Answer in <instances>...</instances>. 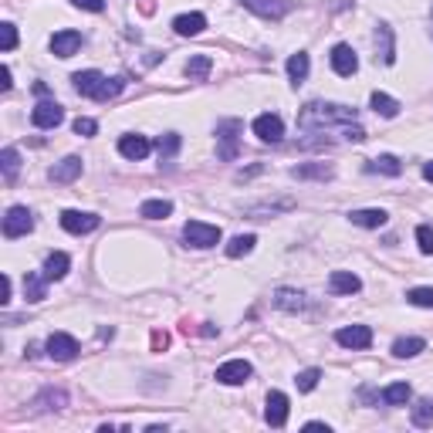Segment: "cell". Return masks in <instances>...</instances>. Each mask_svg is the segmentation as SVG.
I'll return each mask as SVG.
<instances>
[{
	"instance_id": "8fae6325",
	"label": "cell",
	"mask_w": 433,
	"mask_h": 433,
	"mask_svg": "<svg viewBox=\"0 0 433 433\" xmlns=\"http://www.w3.org/2000/svg\"><path fill=\"white\" fill-rule=\"evenodd\" d=\"M31 122L38 129H55V126L65 122V109L58 102H41V105H34V112H31Z\"/></svg>"
},
{
	"instance_id": "7402d4cb",
	"label": "cell",
	"mask_w": 433,
	"mask_h": 433,
	"mask_svg": "<svg viewBox=\"0 0 433 433\" xmlns=\"http://www.w3.org/2000/svg\"><path fill=\"white\" fill-rule=\"evenodd\" d=\"M24 295H27V302H44L48 298V278L44 274H27L24 278Z\"/></svg>"
},
{
	"instance_id": "ee69618b",
	"label": "cell",
	"mask_w": 433,
	"mask_h": 433,
	"mask_svg": "<svg viewBox=\"0 0 433 433\" xmlns=\"http://www.w3.org/2000/svg\"><path fill=\"white\" fill-rule=\"evenodd\" d=\"M7 302H11V278L4 274L0 278V305H7Z\"/></svg>"
},
{
	"instance_id": "e575fe53",
	"label": "cell",
	"mask_w": 433,
	"mask_h": 433,
	"mask_svg": "<svg viewBox=\"0 0 433 433\" xmlns=\"http://www.w3.org/2000/svg\"><path fill=\"white\" fill-rule=\"evenodd\" d=\"M319 379H321L319 369H302V373L295 376V386H298V393H312V389L319 386Z\"/></svg>"
},
{
	"instance_id": "30bf717a",
	"label": "cell",
	"mask_w": 433,
	"mask_h": 433,
	"mask_svg": "<svg viewBox=\"0 0 433 433\" xmlns=\"http://www.w3.org/2000/svg\"><path fill=\"white\" fill-rule=\"evenodd\" d=\"M61 227L68 230V234H92L95 227H98V217L95 213H81V210H65L61 213Z\"/></svg>"
},
{
	"instance_id": "ffe728a7",
	"label": "cell",
	"mask_w": 433,
	"mask_h": 433,
	"mask_svg": "<svg viewBox=\"0 0 433 433\" xmlns=\"http://www.w3.org/2000/svg\"><path fill=\"white\" fill-rule=\"evenodd\" d=\"M78 176H81V159H78V156L61 159L55 170H51V180H55V183H75Z\"/></svg>"
},
{
	"instance_id": "9a60e30c",
	"label": "cell",
	"mask_w": 433,
	"mask_h": 433,
	"mask_svg": "<svg viewBox=\"0 0 433 433\" xmlns=\"http://www.w3.org/2000/svg\"><path fill=\"white\" fill-rule=\"evenodd\" d=\"M81 48V34L78 31H58L55 38H51V51L58 58H72Z\"/></svg>"
},
{
	"instance_id": "6da1fadb",
	"label": "cell",
	"mask_w": 433,
	"mask_h": 433,
	"mask_svg": "<svg viewBox=\"0 0 433 433\" xmlns=\"http://www.w3.org/2000/svg\"><path fill=\"white\" fill-rule=\"evenodd\" d=\"M356 122V109H345V105H321V102H312L305 105L302 115H298V126L305 132L308 129H332V126H352Z\"/></svg>"
},
{
	"instance_id": "484cf974",
	"label": "cell",
	"mask_w": 433,
	"mask_h": 433,
	"mask_svg": "<svg viewBox=\"0 0 433 433\" xmlns=\"http://www.w3.org/2000/svg\"><path fill=\"white\" fill-rule=\"evenodd\" d=\"M210 68H213L210 55H193V58L187 61V75H189V81H204V78L210 75Z\"/></svg>"
},
{
	"instance_id": "ac0fdd59",
	"label": "cell",
	"mask_w": 433,
	"mask_h": 433,
	"mask_svg": "<svg viewBox=\"0 0 433 433\" xmlns=\"http://www.w3.org/2000/svg\"><path fill=\"white\" fill-rule=\"evenodd\" d=\"M328 288L335 295H356L359 288H362V281H359V274H352V271H332L328 274Z\"/></svg>"
},
{
	"instance_id": "7a4b0ae2",
	"label": "cell",
	"mask_w": 433,
	"mask_h": 433,
	"mask_svg": "<svg viewBox=\"0 0 433 433\" xmlns=\"http://www.w3.org/2000/svg\"><path fill=\"white\" fill-rule=\"evenodd\" d=\"M183 241H187L189 247H200V251L217 247L220 244V227L207 224V220H187V227H183Z\"/></svg>"
},
{
	"instance_id": "f546056e",
	"label": "cell",
	"mask_w": 433,
	"mask_h": 433,
	"mask_svg": "<svg viewBox=\"0 0 433 433\" xmlns=\"http://www.w3.org/2000/svg\"><path fill=\"white\" fill-rule=\"evenodd\" d=\"M0 166H4V180H14L20 170V152L14 146H7V149L0 152Z\"/></svg>"
},
{
	"instance_id": "52a82bcc",
	"label": "cell",
	"mask_w": 433,
	"mask_h": 433,
	"mask_svg": "<svg viewBox=\"0 0 433 433\" xmlns=\"http://www.w3.org/2000/svg\"><path fill=\"white\" fill-rule=\"evenodd\" d=\"M241 129H244V126H241L237 119H227V122H220V126H217V139L224 142V146L217 149V156H220V159H234V156H237V132H241Z\"/></svg>"
},
{
	"instance_id": "60d3db41",
	"label": "cell",
	"mask_w": 433,
	"mask_h": 433,
	"mask_svg": "<svg viewBox=\"0 0 433 433\" xmlns=\"http://www.w3.org/2000/svg\"><path fill=\"white\" fill-rule=\"evenodd\" d=\"M416 244L423 254H433V227H416Z\"/></svg>"
},
{
	"instance_id": "8992f818",
	"label": "cell",
	"mask_w": 433,
	"mask_h": 433,
	"mask_svg": "<svg viewBox=\"0 0 433 433\" xmlns=\"http://www.w3.org/2000/svg\"><path fill=\"white\" fill-rule=\"evenodd\" d=\"M48 356L55 359V362H72L78 356V339L68 335V332H55L48 339Z\"/></svg>"
},
{
	"instance_id": "9c48e42d",
	"label": "cell",
	"mask_w": 433,
	"mask_h": 433,
	"mask_svg": "<svg viewBox=\"0 0 433 433\" xmlns=\"http://www.w3.org/2000/svg\"><path fill=\"white\" fill-rule=\"evenodd\" d=\"M254 135H258L261 142H281L284 122L278 119V115L264 112V115H258V119H254Z\"/></svg>"
},
{
	"instance_id": "277c9868",
	"label": "cell",
	"mask_w": 433,
	"mask_h": 433,
	"mask_svg": "<svg viewBox=\"0 0 433 433\" xmlns=\"http://www.w3.org/2000/svg\"><path fill=\"white\" fill-rule=\"evenodd\" d=\"M251 362L247 359H230L224 366H217V382H224V386H241L251 379Z\"/></svg>"
},
{
	"instance_id": "d590c367",
	"label": "cell",
	"mask_w": 433,
	"mask_h": 433,
	"mask_svg": "<svg viewBox=\"0 0 433 433\" xmlns=\"http://www.w3.org/2000/svg\"><path fill=\"white\" fill-rule=\"evenodd\" d=\"M406 302L416 305V308H433V288H413V291H406Z\"/></svg>"
},
{
	"instance_id": "5bb4252c",
	"label": "cell",
	"mask_w": 433,
	"mask_h": 433,
	"mask_svg": "<svg viewBox=\"0 0 433 433\" xmlns=\"http://www.w3.org/2000/svg\"><path fill=\"white\" fill-rule=\"evenodd\" d=\"M149 149L152 146L146 135H122V139H119V152H122L126 159H146Z\"/></svg>"
},
{
	"instance_id": "83f0119b",
	"label": "cell",
	"mask_w": 433,
	"mask_h": 433,
	"mask_svg": "<svg viewBox=\"0 0 433 433\" xmlns=\"http://www.w3.org/2000/svg\"><path fill=\"white\" fill-rule=\"evenodd\" d=\"M274 305L284 308V312H298V308L305 305V295L302 291H291V288H281V291L274 295Z\"/></svg>"
},
{
	"instance_id": "5b68a950",
	"label": "cell",
	"mask_w": 433,
	"mask_h": 433,
	"mask_svg": "<svg viewBox=\"0 0 433 433\" xmlns=\"http://www.w3.org/2000/svg\"><path fill=\"white\" fill-rule=\"evenodd\" d=\"M335 342L345 349H369L373 345V328L369 325H345L335 332Z\"/></svg>"
},
{
	"instance_id": "d4e9b609",
	"label": "cell",
	"mask_w": 433,
	"mask_h": 433,
	"mask_svg": "<svg viewBox=\"0 0 433 433\" xmlns=\"http://www.w3.org/2000/svg\"><path fill=\"white\" fill-rule=\"evenodd\" d=\"M139 213H142L146 220H166L173 213V204L170 200H146V204L139 207Z\"/></svg>"
},
{
	"instance_id": "cb8c5ba5",
	"label": "cell",
	"mask_w": 433,
	"mask_h": 433,
	"mask_svg": "<svg viewBox=\"0 0 433 433\" xmlns=\"http://www.w3.org/2000/svg\"><path fill=\"white\" fill-rule=\"evenodd\" d=\"M369 102H373V109H376L382 119H396V115H399V102H396L393 95L373 92V98H369Z\"/></svg>"
},
{
	"instance_id": "603a6c76",
	"label": "cell",
	"mask_w": 433,
	"mask_h": 433,
	"mask_svg": "<svg viewBox=\"0 0 433 433\" xmlns=\"http://www.w3.org/2000/svg\"><path fill=\"white\" fill-rule=\"evenodd\" d=\"M410 396H413V389H410L406 382H393V386L382 389V403H386V406H406Z\"/></svg>"
},
{
	"instance_id": "e0dca14e",
	"label": "cell",
	"mask_w": 433,
	"mask_h": 433,
	"mask_svg": "<svg viewBox=\"0 0 433 433\" xmlns=\"http://www.w3.org/2000/svg\"><path fill=\"white\" fill-rule=\"evenodd\" d=\"M72 81H75V88L81 95H88V98H98V92H102V85H105V75H102V72H78L75 78H72Z\"/></svg>"
},
{
	"instance_id": "d6986e66",
	"label": "cell",
	"mask_w": 433,
	"mask_h": 433,
	"mask_svg": "<svg viewBox=\"0 0 433 433\" xmlns=\"http://www.w3.org/2000/svg\"><path fill=\"white\" fill-rule=\"evenodd\" d=\"M68 267H72V258H68L65 251H55V254H48V261H44V278H48V281H61V278L68 274Z\"/></svg>"
},
{
	"instance_id": "ba28073f",
	"label": "cell",
	"mask_w": 433,
	"mask_h": 433,
	"mask_svg": "<svg viewBox=\"0 0 433 433\" xmlns=\"http://www.w3.org/2000/svg\"><path fill=\"white\" fill-rule=\"evenodd\" d=\"M288 410H291V403H288V396L284 393H267V406H264V420H267V427H284L288 423Z\"/></svg>"
},
{
	"instance_id": "2e32d148",
	"label": "cell",
	"mask_w": 433,
	"mask_h": 433,
	"mask_svg": "<svg viewBox=\"0 0 433 433\" xmlns=\"http://www.w3.org/2000/svg\"><path fill=\"white\" fill-rule=\"evenodd\" d=\"M204 27H207V18H204V14H180V18L173 20V31H176L180 38H196Z\"/></svg>"
},
{
	"instance_id": "7bdbcfd3",
	"label": "cell",
	"mask_w": 433,
	"mask_h": 433,
	"mask_svg": "<svg viewBox=\"0 0 433 433\" xmlns=\"http://www.w3.org/2000/svg\"><path fill=\"white\" fill-rule=\"evenodd\" d=\"M75 7H85V11H92V14H102L105 11V4L102 0H72Z\"/></svg>"
},
{
	"instance_id": "4dcf8cb0",
	"label": "cell",
	"mask_w": 433,
	"mask_h": 433,
	"mask_svg": "<svg viewBox=\"0 0 433 433\" xmlns=\"http://www.w3.org/2000/svg\"><path fill=\"white\" fill-rule=\"evenodd\" d=\"M254 234H241V237H234L230 244H227V258H244V254H251L254 251Z\"/></svg>"
},
{
	"instance_id": "f1b7e54d",
	"label": "cell",
	"mask_w": 433,
	"mask_h": 433,
	"mask_svg": "<svg viewBox=\"0 0 433 433\" xmlns=\"http://www.w3.org/2000/svg\"><path fill=\"white\" fill-rule=\"evenodd\" d=\"M308 68H312V65H308V55H305V51H298V55L288 58V75H291V81H295V85L308 78Z\"/></svg>"
},
{
	"instance_id": "3957f363",
	"label": "cell",
	"mask_w": 433,
	"mask_h": 433,
	"mask_svg": "<svg viewBox=\"0 0 433 433\" xmlns=\"http://www.w3.org/2000/svg\"><path fill=\"white\" fill-rule=\"evenodd\" d=\"M34 230V217H31V210L27 207H11L7 210V217H4V237L7 241H18L24 234H31Z\"/></svg>"
},
{
	"instance_id": "4316f807",
	"label": "cell",
	"mask_w": 433,
	"mask_h": 433,
	"mask_svg": "<svg viewBox=\"0 0 433 433\" xmlns=\"http://www.w3.org/2000/svg\"><path fill=\"white\" fill-rule=\"evenodd\" d=\"M427 349V342L423 339H396L393 342V356L396 359H413V356H420Z\"/></svg>"
},
{
	"instance_id": "ab89813d",
	"label": "cell",
	"mask_w": 433,
	"mask_h": 433,
	"mask_svg": "<svg viewBox=\"0 0 433 433\" xmlns=\"http://www.w3.org/2000/svg\"><path fill=\"white\" fill-rule=\"evenodd\" d=\"M176 149H180V135H176V132H170V135L159 139V156H163V159L176 156Z\"/></svg>"
},
{
	"instance_id": "836d02e7",
	"label": "cell",
	"mask_w": 433,
	"mask_h": 433,
	"mask_svg": "<svg viewBox=\"0 0 433 433\" xmlns=\"http://www.w3.org/2000/svg\"><path fill=\"white\" fill-rule=\"evenodd\" d=\"M376 41H382V61H386V65H393V61H396V51H393V31H389L386 24H379Z\"/></svg>"
},
{
	"instance_id": "1f68e13d",
	"label": "cell",
	"mask_w": 433,
	"mask_h": 433,
	"mask_svg": "<svg viewBox=\"0 0 433 433\" xmlns=\"http://www.w3.org/2000/svg\"><path fill=\"white\" fill-rule=\"evenodd\" d=\"M366 170H369V173H386V176H399V173H403V166H399V159H396V156H379V159H373Z\"/></svg>"
},
{
	"instance_id": "f35d334b",
	"label": "cell",
	"mask_w": 433,
	"mask_h": 433,
	"mask_svg": "<svg viewBox=\"0 0 433 433\" xmlns=\"http://www.w3.org/2000/svg\"><path fill=\"white\" fill-rule=\"evenodd\" d=\"M295 176H298V180H308V176H315V180H328V176H332V166H298Z\"/></svg>"
},
{
	"instance_id": "bcb514c9",
	"label": "cell",
	"mask_w": 433,
	"mask_h": 433,
	"mask_svg": "<svg viewBox=\"0 0 433 433\" xmlns=\"http://www.w3.org/2000/svg\"><path fill=\"white\" fill-rule=\"evenodd\" d=\"M166 335H159V332H156V335H152V345H156V349H166Z\"/></svg>"
},
{
	"instance_id": "c3c4849f",
	"label": "cell",
	"mask_w": 433,
	"mask_h": 433,
	"mask_svg": "<svg viewBox=\"0 0 433 433\" xmlns=\"http://www.w3.org/2000/svg\"><path fill=\"white\" fill-rule=\"evenodd\" d=\"M423 176H427V180L433 183V163H427V166H423Z\"/></svg>"
},
{
	"instance_id": "74e56055",
	"label": "cell",
	"mask_w": 433,
	"mask_h": 433,
	"mask_svg": "<svg viewBox=\"0 0 433 433\" xmlns=\"http://www.w3.org/2000/svg\"><path fill=\"white\" fill-rule=\"evenodd\" d=\"M122 88H126V81H122V78H105V85H102V92H98V102H109V98H115Z\"/></svg>"
},
{
	"instance_id": "7c38bea8",
	"label": "cell",
	"mask_w": 433,
	"mask_h": 433,
	"mask_svg": "<svg viewBox=\"0 0 433 433\" xmlns=\"http://www.w3.org/2000/svg\"><path fill=\"white\" fill-rule=\"evenodd\" d=\"M332 72L342 78H349L359 72V58L349 44H335V48H332Z\"/></svg>"
},
{
	"instance_id": "8d00e7d4",
	"label": "cell",
	"mask_w": 433,
	"mask_h": 433,
	"mask_svg": "<svg viewBox=\"0 0 433 433\" xmlns=\"http://www.w3.org/2000/svg\"><path fill=\"white\" fill-rule=\"evenodd\" d=\"M0 48L4 51H14L18 48V27L14 24H0Z\"/></svg>"
},
{
	"instance_id": "4fadbf2b",
	"label": "cell",
	"mask_w": 433,
	"mask_h": 433,
	"mask_svg": "<svg viewBox=\"0 0 433 433\" xmlns=\"http://www.w3.org/2000/svg\"><path fill=\"white\" fill-rule=\"evenodd\" d=\"M244 7L267 20H281L291 11V0H244Z\"/></svg>"
},
{
	"instance_id": "44dd1931",
	"label": "cell",
	"mask_w": 433,
	"mask_h": 433,
	"mask_svg": "<svg viewBox=\"0 0 433 433\" xmlns=\"http://www.w3.org/2000/svg\"><path fill=\"white\" fill-rule=\"evenodd\" d=\"M386 217H389L386 210H352V213H349V220H352V224H356V227H369V230H373V227H382V224H386Z\"/></svg>"
},
{
	"instance_id": "7dc6e473",
	"label": "cell",
	"mask_w": 433,
	"mask_h": 433,
	"mask_svg": "<svg viewBox=\"0 0 433 433\" xmlns=\"http://www.w3.org/2000/svg\"><path fill=\"white\" fill-rule=\"evenodd\" d=\"M305 430H328L325 423H319V420H312V423H305Z\"/></svg>"
},
{
	"instance_id": "d6a6232c",
	"label": "cell",
	"mask_w": 433,
	"mask_h": 433,
	"mask_svg": "<svg viewBox=\"0 0 433 433\" xmlns=\"http://www.w3.org/2000/svg\"><path fill=\"white\" fill-rule=\"evenodd\" d=\"M413 423L416 427H433V399H416Z\"/></svg>"
},
{
	"instance_id": "f6af8a7d",
	"label": "cell",
	"mask_w": 433,
	"mask_h": 433,
	"mask_svg": "<svg viewBox=\"0 0 433 433\" xmlns=\"http://www.w3.org/2000/svg\"><path fill=\"white\" fill-rule=\"evenodd\" d=\"M0 78H4V81H0V88H4V92H11V85H14V81H11V68H7V65L0 68Z\"/></svg>"
},
{
	"instance_id": "b9f144b4",
	"label": "cell",
	"mask_w": 433,
	"mask_h": 433,
	"mask_svg": "<svg viewBox=\"0 0 433 433\" xmlns=\"http://www.w3.org/2000/svg\"><path fill=\"white\" fill-rule=\"evenodd\" d=\"M75 132H78V135H95V132H98V122H95V119H81V115H78V119H75Z\"/></svg>"
}]
</instances>
